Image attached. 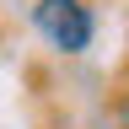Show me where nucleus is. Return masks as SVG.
<instances>
[{
    "instance_id": "obj_2",
    "label": "nucleus",
    "mask_w": 129,
    "mask_h": 129,
    "mask_svg": "<svg viewBox=\"0 0 129 129\" xmlns=\"http://www.w3.org/2000/svg\"><path fill=\"white\" fill-rule=\"evenodd\" d=\"M118 118H124V129H129V97H124V102H118Z\"/></svg>"
},
{
    "instance_id": "obj_1",
    "label": "nucleus",
    "mask_w": 129,
    "mask_h": 129,
    "mask_svg": "<svg viewBox=\"0 0 129 129\" xmlns=\"http://www.w3.org/2000/svg\"><path fill=\"white\" fill-rule=\"evenodd\" d=\"M32 27H38L59 54H86L91 32H97V16H91L86 0H38V6H32Z\"/></svg>"
}]
</instances>
